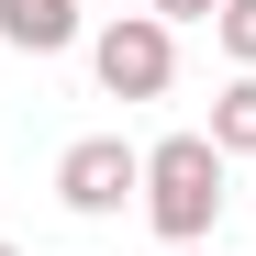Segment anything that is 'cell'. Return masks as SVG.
<instances>
[{
    "instance_id": "4",
    "label": "cell",
    "mask_w": 256,
    "mask_h": 256,
    "mask_svg": "<svg viewBox=\"0 0 256 256\" xmlns=\"http://www.w3.org/2000/svg\"><path fill=\"white\" fill-rule=\"evenodd\" d=\"M78 0H0V45H22V56H67L78 45Z\"/></svg>"
},
{
    "instance_id": "3",
    "label": "cell",
    "mask_w": 256,
    "mask_h": 256,
    "mask_svg": "<svg viewBox=\"0 0 256 256\" xmlns=\"http://www.w3.org/2000/svg\"><path fill=\"white\" fill-rule=\"evenodd\" d=\"M56 200L100 223V212H122V200H145V156L122 145V134H78V145L56 156Z\"/></svg>"
},
{
    "instance_id": "5",
    "label": "cell",
    "mask_w": 256,
    "mask_h": 256,
    "mask_svg": "<svg viewBox=\"0 0 256 256\" xmlns=\"http://www.w3.org/2000/svg\"><path fill=\"white\" fill-rule=\"evenodd\" d=\"M212 145H223V156H256V78H234V90L212 100Z\"/></svg>"
},
{
    "instance_id": "7",
    "label": "cell",
    "mask_w": 256,
    "mask_h": 256,
    "mask_svg": "<svg viewBox=\"0 0 256 256\" xmlns=\"http://www.w3.org/2000/svg\"><path fill=\"white\" fill-rule=\"evenodd\" d=\"M145 12H156L167 34H178V22H212V12H223V0H145Z\"/></svg>"
},
{
    "instance_id": "2",
    "label": "cell",
    "mask_w": 256,
    "mask_h": 256,
    "mask_svg": "<svg viewBox=\"0 0 256 256\" xmlns=\"http://www.w3.org/2000/svg\"><path fill=\"white\" fill-rule=\"evenodd\" d=\"M90 78L112 100H167V78H178V34H167L156 12H122L90 34Z\"/></svg>"
},
{
    "instance_id": "1",
    "label": "cell",
    "mask_w": 256,
    "mask_h": 256,
    "mask_svg": "<svg viewBox=\"0 0 256 256\" xmlns=\"http://www.w3.org/2000/svg\"><path fill=\"white\" fill-rule=\"evenodd\" d=\"M145 223L178 245V256L223 223V145H212V134H167V145H145Z\"/></svg>"
},
{
    "instance_id": "9",
    "label": "cell",
    "mask_w": 256,
    "mask_h": 256,
    "mask_svg": "<svg viewBox=\"0 0 256 256\" xmlns=\"http://www.w3.org/2000/svg\"><path fill=\"white\" fill-rule=\"evenodd\" d=\"M0 256H12V245H0Z\"/></svg>"
},
{
    "instance_id": "6",
    "label": "cell",
    "mask_w": 256,
    "mask_h": 256,
    "mask_svg": "<svg viewBox=\"0 0 256 256\" xmlns=\"http://www.w3.org/2000/svg\"><path fill=\"white\" fill-rule=\"evenodd\" d=\"M212 34H223L234 78H256V0H223V12H212Z\"/></svg>"
},
{
    "instance_id": "8",
    "label": "cell",
    "mask_w": 256,
    "mask_h": 256,
    "mask_svg": "<svg viewBox=\"0 0 256 256\" xmlns=\"http://www.w3.org/2000/svg\"><path fill=\"white\" fill-rule=\"evenodd\" d=\"M156 256H178V245H156Z\"/></svg>"
}]
</instances>
